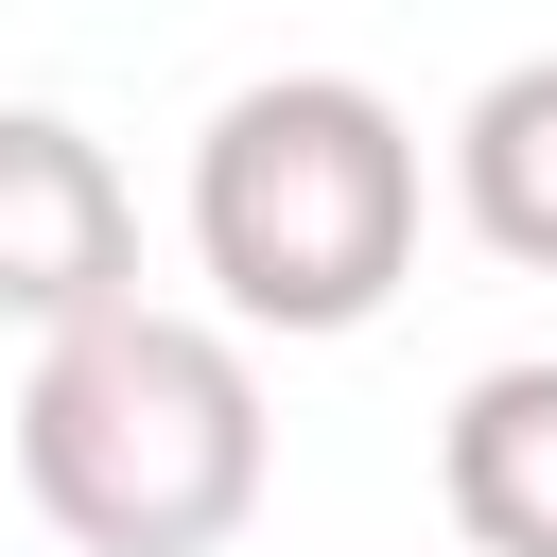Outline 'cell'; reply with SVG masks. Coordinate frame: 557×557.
<instances>
[{
	"instance_id": "cell-1",
	"label": "cell",
	"mask_w": 557,
	"mask_h": 557,
	"mask_svg": "<svg viewBox=\"0 0 557 557\" xmlns=\"http://www.w3.org/2000/svg\"><path fill=\"white\" fill-rule=\"evenodd\" d=\"M17 487L87 557H226L261 522V366L209 313H87L17 383Z\"/></svg>"
},
{
	"instance_id": "cell-2",
	"label": "cell",
	"mask_w": 557,
	"mask_h": 557,
	"mask_svg": "<svg viewBox=\"0 0 557 557\" xmlns=\"http://www.w3.org/2000/svg\"><path fill=\"white\" fill-rule=\"evenodd\" d=\"M191 261L226 331H366L418 278V122L366 70H261L191 139Z\"/></svg>"
},
{
	"instance_id": "cell-3",
	"label": "cell",
	"mask_w": 557,
	"mask_h": 557,
	"mask_svg": "<svg viewBox=\"0 0 557 557\" xmlns=\"http://www.w3.org/2000/svg\"><path fill=\"white\" fill-rule=\"evenodd\" d=\"M122 296H139V191H122V157L87 122H52V104H0V313L52 348L87 313H122Z\"/></svg>"
},
{
	"instance_id": "cell-4",
	"label": "cell",
	"mask_w": 557,
	"mask_h": 557,
	"mask_svg": "<svg viewBox=\"0 0 557 557\" xmlns=\"http://www.w3.org/2000/svg\"><path fill=\"white\" fill-rule=\"evenodd\" d=\"M435 487L470 557H557V366H487L435 435Z\"/></svg>"
},
{
	"instance_id": "cell-5",
	"label": "cell",
	"mask_w": 557,
	"mask_h": 557,
	"mask_svg": "<svg viewBox=\"0 0 557 557\" xmlns=\"http://www.w3.org/2000/svg\"><path fill=\"white\" fill-rule=\"evenodd\" d=\"M453 209H470L487 261L557 278V52H522V70L470 87V122H453Z\"/></svg>"
}]
</instances>
